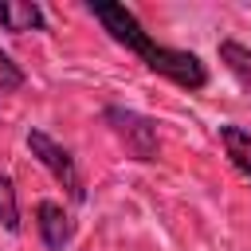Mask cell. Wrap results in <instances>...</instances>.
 <instances>
[{"label": "cell", "instance_id": "cell-1", "mask_svg": "<svg viewBox=\"0 0 251 251\" xmlns=\"http://www.w3.org/2000/svg\"><path fill=\"white\" fill-rule=\"evenodd\" d=\"M86 12L102 24V31H106L114 43H122L126 51H133L153 75L169 78V82L180 86V90H204V86H208V78H212V75H208V63H204L196 51L157 43V39L141 27V20H137L133 8H126V4H118V0H90Z\"/></svg>", "mask_w": 251, "mask_h": 251}, {"label": "cell", "instance_id": "cell-2", "mask_svg": "<svg viewBox=\"0 0 251 251\" xmlns=\"http://www.w3.org/2000/svg\"><path fill=\"white\" fill-rule=\"evenodd\" d=\"M102 126H110V133L126 145V153L133 161H157L161 153V137H157V122L129 110V106H102Z\"/></svg>", "mask_w": 251, "mask_h": 251}, {"label": "cell", "instance_id": "cell-3", "mask_svg": "<svg viewBox=\"0 0 251 251\" xmlns=\"http://www.w3.org/2000/svg\"><path fill=\"white\" fill-rule=\"evenodd\" d=\"M27 149H31V157L67 188V196L75 200V204H86V184H82V173H78V165H75V157H71V149L67 145H59L51 133H43V129H27Z\"/></svg>", "mask_w": 251, "mask_h": 251}, {"label": "cell", "instance_id": "cell-4", "mask_svg": "<svg viewBox=\"0 0 251 251\" xmlns=\"http://www.w3.org/2000/svg\"><path fill=\"white\" fill-rule=\"evenodd\" d=\"M35 231H39V239H43L47 251H63L75 239V220H71V212L63 204L39 200L35 204Z\"/></svg>", "mask_w": 251, "mask_h": 251}, {"label": "cell", "instance_id": "cell-5", "mask_svg": "<svg viewBox=\"0 0 251 251\" xmlns=\"http://www.w3.org/2000/svg\"><path fill=\"white\" fill-rule=\"evenodd\" d=\"M0 27L12 31V35H24V31H47V16L35 0H4L0 4Z\"/></svg>", "mask_w": 251, "mask_h": 251}, {"label": "cell", "instance_id": "cell-6", "mask_svg": "<svg viewBox=\"0 0 251 251\" xmlns=\"http://www.w3.org/2000/svg\"><path fill=\"white\" fill-rule=\"evenodd\" d=\"M220 145H224L231 169L243 180H251V129H243V126H220Z\"/></svg>", "mask_w": 251, "mask_h": 251}, {"label": "cell", "instance_id": "cell-7", "mask_svg": "<svg viewBox=\"0 0 251 251\" xmlns=\"http://www.w3.org/2000/svg\"><path fill=\"white\" fill-rule=\"evenodd\" d=\"M220 63L231 71V78L251 94V47L247 43H239V39H220Z\"/></svg>", "mask_w": 251, "mask_h": 251}, {"label": "cell", "instance_id": "cell-8", "mask_svg": "<svg viewBox=\"0 0 251 251\" xmlns=\"http://www.w3.org/2000/svg\"><path fill=\"white\" fill-rule=\"evenodd\" d=\"M0 227L4 231H20V200H16V184H12V176H4L0 173Z\"/></svg>", "mask_w": 251, "mask_h": 251}, {"label": "cell", "instance_id": "cell-9", "mask_svg": "<svg viewBox=\"0 0 251 251\" xmlns=\"http://www.w3.org/2000/svg\"><path fill=\"white\" fill-rule=\"evenodd\" d=\"M27 82V75L20 71V63L8 55V51H0V94H12V90H20Z\"/></svg>", "mask_w": 251, "mask_h": 251}]
</instances>
